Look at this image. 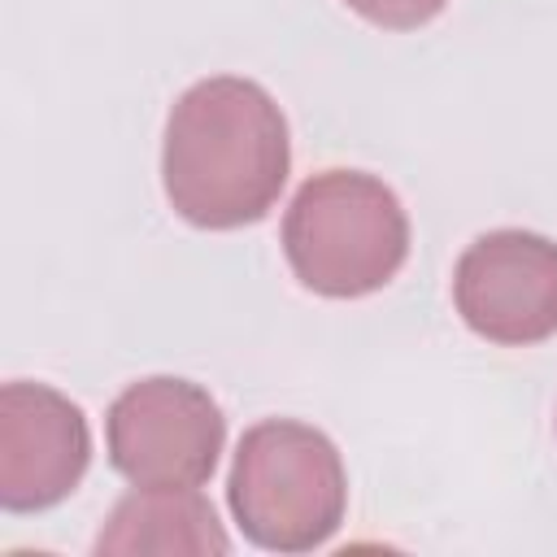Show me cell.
Here are the masks:
<instances>
[{"instance_id": "obj_3", "label": "cell", "mask_w": 557, "mask_h": 557, "mask_svg": "<svg viewBox=\"0 0 557 557\" xmlns=\"http://www.w3.org/2000/svg\"><path fill=\"white\" fill-rule=\"evenodd\" d=\"M226 500L257 548L313 553L339 531L348 509L344 457L318 426L265 418L239 435Z\"/></svg>"}, {"instance_id": "obj_2", "label": "cell", "mask_w": 557, "mask_h": 557, "mask_svg": "<svg viewBox=\"0 0 557 557\" xmlns=\"http://www.w3.org/2000/svg\"><path fill=\"white\" fill-rule=\"evenodd\" d=\"M283 257L300 287L357 300L396 278L409 257L400 196L366 170H318L283 213Z\"/></svg>"}, {"instance_id": "obj_4", "label": "cell", "mask_w": 557, "mask_h": 557, "mask_svg": "<svg viewBox=\"0 0 557 557\" xmlns=\"http://www.w3.org/2000/svg\"><path fill=\"white\" fill-rule=\"evenodd\" d=\"M226 444L218 400L174 374L131 383L104 413L109 466L135 487H200Z\"/></svg>"}, {"instance_id": "obj_6", "label": "cell", "mask_w": 557, "mask_h": 557, "mask_svg": "<svg viewBox=\"0 0 557 557\" xmlns=\"http://www.w3.org/2000/svg\"><path fill=\"white\" fill-rule=\"evenodd\" d=\"M91 461V431L83 409L48 383L0 387V505L9 513H39L61 505Z\"/></svg>"}, {"instance_id": "obj_5", "label": "cell", "mask_w": 557, "mask_h": 557, "mask_svg": "<svg viewBox=\"0 0 557 557\" xmlns=\"http://www.w3.org/2000/svg\"><path fill=\"white\" fill-rule=\"evenodd\" d=\"M453 305L487 344L527 348L557 335V244L522 226L479 235L457 257Z\"/></svg>"}, {"instance_id": "obj_8", "label": "cell", "mask_w": 557, "mask_h": 557, "mask_svg": "<svg viewBox=\"0 0 557 557\" xmlns=\"http://www.w3.org/2000/svg\"><path fill=\"white\" fill-rule=\"evenodd\" d=\"M344 4L357 17H366L370 26H383V30H418L431 17H440L448 0H344Z\"/></svg>"}, {"instance_id": "obj_7", "label": "cell", "mask_w": 557, "mask_h": 557, "mask_svg": "<svg viewBox=\"0 0 557 557\" xmlns=\"http://www.w3.org/2000/svg\"><path fill=\"white\" fill-rule=\"evenodd\" d=\"M100 557H131V553H231V535L222 531L213 505L200 487H135L126 492L96 535Z\"/></svg>"}, {"instance_id": "obj_1", "label": "cell", "mask_w": 557, "mask_h": 557, "mask_svg": "<svg viewBox=\"0 0 557 557\" xmlns=\"http://www.w3.org/2000/svg\"><path fill=\"white\" fill-rule=\"evenodd\" d=\"M287 174V117L261 83L213 74L174 100L161 148V183L183 222L200 231L261 222Z\"/></svg>"}]
</instances>
